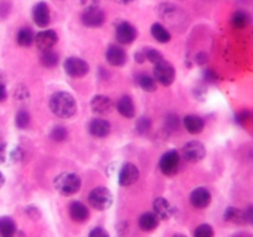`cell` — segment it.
I'll return each instance as SVG.
<instances>
[{
	"mask_svg": "<svg viewBox=\"0 0 253 237\" xmlns=\"http://www.w3.org/2000/svg\"><path fill=\"white\" fill-rule=\"evenodd\" d=\"M111 126L109 121L105 118H94L89 123V132L94 136V137L104 138L110 133Z\"/></svg>",
	"mask_w": 253,
	"mask_h": 237,
	"instance_id": "e0dca14e",
	"label": "cell"
},
{
	"mask_svg": "<svg viewBox=\"0 0 253 237\" xmlns=\"http://www.w3.org/2000/svg\"><path fill=\"white\" fill-rule=\"evenodd\" d=\"M4 183H5V177H4V174H2V173L0 172V188H1L2 185H4Z\"/></svg>",
	"mask_w": 253,
	"mask_h": 237,
	"instance_id": "c3c4849f",
	"label": "cell"
},
{
	"mask_svg": "<svg viewBox=\"0 0 253 237\" xmlns=\"http://www.w3.org/2000/svg\"><path fill=\"white\" fill-rule=\"evenodd\" d=\"M32 19L34 22L39 27H47L51 22V12H49V7L46 2L40 1L32 9Z\"/></svg>",
	"mask_w": 253,
	"mask_h": 237,
	"instance_id": "7c38bea8",
	"label": "cell"
},
{
	"mask_svg": "<svg viewBox=\"0 0 253 237\" xmlns=\"http://www.w3.org/2000/svg\"><path fill=\"white\" fill-rule=\"evenodd\" d=\"M58 59H59L58 54H57L54 51H52L51 48V49H46V51H42L40 62H41L42 66L46 67V68H53V67H56L57 64H58Z\"/></svg>",
	"mask_w": 253,
	"mask_h": 237,
	"instance_id": "484cf974",
	"label": "cell"
},
{
	"mask_svg": "<svg viewBox=\"0 0 253 237\" xmlns=\"http://www.w3.org/2000/svg\"><path fill=\"white\" fill-rule=\"evenodd\" d=\"M9 153H7L6 143H0V163H5L9 159Z\"/></svg>",
	"mask_w": 253,
	"mask_h": 237,
	"instance_id": "60d3db41",
	"label": "cell"
},
{
	"mask_svg": "<svg viewBox=\"0 0 253 237\" xmlns=\"http://www.w3.org/2000/svg\"><path fill=\"white\" fill-rule=\"evenodd\" d=\"M137 83L143 91L153 93V91L157 90V81L155 80L153 77L147 76V74H140L137 77Z\"/></svg>",
	"mask_w": 253,
	"mask_h": 237,
	"instance_id": "d4e9b609",
	"label": "cell"
},
{
	"mask_svg": "<svg viewBox=\"0 0 253 237\" xmlns=\"http://www.w3.org/2000/svg\"><path fill=\"white\" fill-rule=\"evenodd\" d=\"M197 62H198V63H199V64L207 63V62H208V56H207V54L203 53V52H202V53H199V54H198V56H197Z\"/></svg>",
	"mask_w": 253,
	"mask_h": 237,
	"instance_id": "ee69618b",
	"label": "cell"
},
{
	"mask_svg": "<svg viewBox=\"0 0 253 237\" xmlns=\"http://www.w3.org/2000/svg\"><path fill=\"white\" fill-rule=\"evenodd\" d=\"M182 156L187 162L198 163L207 156V148L199 141H190L182 148Z\"/></svg>",
	"mask_w": 253,
	"mask_h": 237,
	"instance_id": "5b68a950",
	"label": "cell"
},
{
	"mask_svg": "<svg viewBox=\"0 0 253 237\" xmlns=\"http://www.w3.org/2000/svg\"><path fill=\"white\" fill-rule=\"evenodd\" d=\"M15 98L19 99V100H27L29 99V90L25 85H19L15 89Z\"/></svg>",
	"mask_w": 253,
	"mask_h": 237,
	"instance_id": "d590c367",
	"label": "cell"
},
{
	"mask_svg": "<svg viewBox=\"0 0 253 237\" xmlns=\"http://www.w3.org/2000/svg\"><path fill=\"white\" fill-rule=\"evenodd\" d=\"M79 6L84 7V9H88V7L93 6H99V0H74Z\"/></svg>",
	"mask_w": 253,
	"mask_h": 237,
	"instance_id": "f35d334b",
	"label": "cell"
},
{
	"mask_svg": "<svg viewBox=\"0 0 253 237\" xmlns=\"http://www.w3.org/2000/svg\"><path fill=\"white\" fill-rule=\"evenodd\" d=\"M252 118V114L250 110H242L236 115V122L240 125H246Z\"/></svg>",
	"mask_w": 253,
	"mask_h": 237,
	"instance_id": "836d02e7",
	"label": "cell"
},
{
	"mask_svg": "<svg viewBox=\"0 0 253 237\" xmlns=\"http://www.w3.org/2000/svg\"><path fill=\"white\" fill-rule=\"evenodd\" d=\"M16 234V224L9 216L0 217V235L4 237H11Z\"/></svg>",
	"mask_w": 253,
	"mask_h": 237,
	"instance_id": "cb8c5ba5",
	"label": "cell"
},
{
	"mask_svg": "<svg viewBox=\"0 0 253 237\" xmlns=\"http://www.w3.org/2000/svg\"><path fill=\"white\" fill-rule=\"evenodd\" d=\"M105 21V14L99 6L84 9L82 14V22L88 27H99Z\"/></svg>",
	"mask_w": 253,
	"mask_h": 237,
	"instance_id": "30bf717a",
	"label": "cell"
},
{
	"mask_svg": "<svg viewBox=\"0 0 253 237\" xmlns=\"http://www.w3.org/2000/svg\"><path fill=\"white\" fill-rule=\"evenodd\" d=\"M151 35H152L153 39L157 42H160V43H167V42H169L170 39H172L169 31H168L163 25L158 24V22H156V24H153L152 26H151Z\"/></svg>",
	"mask_w": 253,
	"mask_h": 237,
	"instance_id": "603a6c76",
	"label": "cell"
},
{
	"mask_svg": "<svg viewBox=\"0 0 253 237\" xmlns=\"http://www.w3.org/2000/svg\"><path fill=\"white\" fill-rule=\"evenodd\" d=\"M6 86H5L4 81H0V101H4L6 99Z\"/></svg>",
	"mask_w": 253,
	"mask_h": 237,
	"instance_id": "b9f144b4",
	"label": "cell"
},
{
	"mask_svg": "<svg viewBox=\"0 0 253 237\" xmlns=\"http://www.w3.org/2000/svg\"><path fill=\"white\" fill-rule=\"evenodd\" d=\"M89 236L90 237H109L110 235H109L108 231H105L104 229H101V227H95V229H93L90 232H89Z\"/></svg>",
	"mask_w": 253,
	"mask_h": 237,
	"instance_id": "ab89813d",
	"label": "cell"
},
{
	"mask_svg": "<svg viewBox=\"0 0 253 237\" xmlns=\"http://www.w3.org/2000/svg\"><path fill=\"white\" fill-rule=\"evenodd\" d=\"M88 201L91 207L99 211H104V210H108L113 204V194L108 188L98 187L89 193Z\"/></svg>",
	"mask_w": 253,
	"mask_h": 237,
	"instance_id": "3957f363",
	"label": "cell"
},
{
	"mask_svg": "<svg viewBox=\"0 0 253 237\" xmlns=\"http://www.w3.org/2000/svg\"><path fill=\"white\" fill-rule=\"evenodd\" d=\"M245 212H246V216H247V220H249V224H252V222H253V209H252V206H250L249 210H247V211H245Z\"/></svg>",
	"mask_w": 253,
	"mask_h": 237,
	"instance_id": "f6af8a7d",
	"label": "cell"
},
{
	"mask_svg": "<svg viewBox=\"0 0 253 237\" xmlns=\"http://www.w3.org/2000/svg\"><path fill=\"white\" fill-rule=\"evenodd\" d=\"M67 136H68V131H67V128L63 127V126H57V127H54L51 132V137L53 138L54 141H58V142H62V141L66 140Z\"/></svg>",
	"mask_w": 253,
	"mask_h": 237,
	"instance_id": "1f68e13d",
	"label": "cell"
},
{
	"mask_svg": "<svg viewBox=\"0 0 253 237\" xmlns=\"http://www.w3.org/2000/svg\"><path fill=\"white\" fill-rule=\"evenodd\" d=\"M205 77H207L208 80H209V81H214V80H215V74H214V72L207 71V72H205Z\"/></svg>",
	"mask_w": 253,
	"mask_h": 237,
	"instance_id": "bcb514c9",
	"label": "cell"
},
{
	"mask_svg": "<svg viewBox=\"0 0 253 237\" xmlns=\"http://www.w3.org/2000/svg\"><path fill=\"white\" fill-rule=\"evenodd\" d=\"M153 210H155V214L157 215L160 220H168L170 217H173V215H175L177 209L175 206H173L167 199L165 198H157V199L153 201Z\"/></svg>",
	"mask_w": 253,
	"mask_h": 237,
	"instance_id": "9a60e30c",
	"label": "cell"
},
{
	"mask_svg": "<svg viewBox=\"0 0 253 237\" xmlns=\"http://www.w3.org/2000/svg\"><path fill=\"white\" fill-rule=\"evenodd\" d=\"M24 157V151L21 147H15L11 152L9 153V159L12 162H20Z\"/></svg>",
	"mask_w": 253,
	"mask_h": 237,
	"instance_id": "8d00e7d4",
	"label": "cell"
},
{
	"mask_svg": "<svg viewBox=\"0 0 253 237\" xmlns=\"http://www.w3.org/2000/svg\"><path fill=\"white\" fill-rule=\"evenodd\" d=\"M153 78L156 81L162 84L163 86L172 85L175 79V68L165 59L160 63L155 64L153 69Z\"/></svg>",
	"mask_w": 253,
	"mask_h": 237,
	"instance_id": "277c9868",
	"label": "cell"
},
{
	"mask_svg": "<svg viewBox=\"0 0 253 237\" xmlns=\"http://www.w3.org/2000/svg\"><path fill=\"white\" fill-rule=\"evenodd\" d=\"M151 128V121L150 118H141L140 120L137 121V123H136V131H137L140 135H145V133H147L148 131H150Z\"/></svg>",
	"mask_w": 253,
	"mask_h": 237,
	"instance_id": "d6a6232c",
	"label": "cell"
},
{
	"mask_svg": "<svg viewBox=\"0 0 253 237\" xmlns=\"http://www.w3.org/2000/svg\"><path fill=\"white\" fill-rule=\"evenodd\" d=\"M140 178V170L133 163H125L121 167L120 173H119V184L121 187H130L135 184Z\"/></svg>",
	"mask_w": 253,
	"mask_h": 237,
	"instance_id": "9c48e42d",
	"label": "cell"
},
{
	"mask_svg": "<svg viewBox=\"0 0 253 237\" xmlns=\"http://www.w3.org/2000/svg\"><path fill=\"white\" fill-rule=\"evenodd\" d=\"M53 187L59 194L64 197H71L79 192L82 187V179L76 173L64 172L54 178Z\"/></svg>",
	"mask_w": 253,
	"mask_h": 237,
	"instance_id": "7a4b0ae2",
	"label": "cell"
},
{
	"mask_svg": "<svg viewBox=\"0 0 253 237\" xmlns=\"http://www.w3.org/2000/svg\"><path fill=\"white\" fill-rule=\"evenodd\" d=\"M25 212H26V215L31 220H40V217H41V211H40L39 207L34 206V205L26 206V209H25Z\"/></svg>",
	"mask_w": 253,
	"mask_h": 237,
	"instance_id": "e575fe53",
	"label": "cell"
},
{
	"mask_svg": "<svg viewBox=\"0 0 253 237\" xmlns=\"http://www.w3.org/2000/svg\"><path fill=\"white\" fill-rule=\"evenodd\" d=\"M49 109L61 118H71L77 113V101L68 91H57L49 99Z\"/></svg>",
	"mask_w": 253,
	"mask_h": 237,
	"instance_id": "6da1fadb",
	"label": "cell"
},
{
	"mask_svg": "<svg viewBox=\"0 0 253 237\" xmlns=\"http://www.w3.org/2000/svg\"><path fill=\"white\" fill-rule=\"evenodd\" d=\"M135 59H136V62H137V63H143V62L146 61L145 51H143V48L140 49V51H138L137 53L135 54Z\"/></svg>",
	"mask_w": 253,
	"mask_h": 237,
	"instance_id": "7bdbcfd3",
	"label": "cell"
},
{
	"mask_svg": "<svg viewBox=\"0 0 253 237\" xmlns=\"http://www.w3.org/2000/svg\"><path fill=\"white\" fill-rule=\"evenodd\" d=\"M190 202L197 209H205L211 202V193L204 187H199L190 193Z\"/></svg>",
	"mask_w": 253,
	"mask_h": 237,
	"instance_id": "5bb4252c",
	"label": "cell"
},
{
	"mask_svg": "<svg viewBox=\"0 0 253 237\" xmlns=\"http://www.w3.org/2000/svg\"><path fill=\"white\" fill-rule=\"evenodd\" d=\"M15 123L20 130L29 127L30 125V114L26 110H20L15 116Z\"/></svg>",
	"mask_w": 253,
	"mask_h": 237,
	"instance_id": "f1b7e54d",
	"label": "cell"
},
{
	"mask_svg": "<svg viewBox=\"0 0 253 237\" xmlns=\"http://www.w3.org/2000/svg\"><path fill=\"white\" fill-rule=\"evenodd\" d=\"M160 225V219L155 212H145L138 219V226L142 231L151 232L156 230Z\"/></svg>",
	"mask_w": 253,
	"mask_h": 237,
	"instance_id": "44dd1931",
	"label": "cell"
},
{
	"mask_svg": "<svg viewBox=\"0 0 253 237\" xmlns=\"http://www.w3.org/2000/svg\"><path fill=\"white\" fill-rule=\"evenodd\" d=\"M64 72L73 78H82L89 73V64L79 57H68L63 63Z\"/></svg>",
	"mask_w": 253,
	"mask_h": 237,
	"instance_id": "8992f818",
	"label": "cell"
},
{
	"mask_svg": "<svg viewBox=\"0 0 253 237\" xmlns=\"http://www.w3.org/2000/svg\"><path fill=\"white\" fill-rule=\"evenodd\" d=\"M111 1H115V2H118V4H121V5H126V4H130V2L135 1V0H111Z\"/></svg>",
	"mask_w": 253,
	"mask_h": 237,
	"instance_id": "7dc6e473",
	"label": "cell"
},
{
	"mask_svg": "<svg viewBox=\"0 0 253 237\" xmlns=\"http://www.w3.org/2000/svg\"><path fill=\"white\" fill-rule=\"evenodd\" d=\"M34 40H35V34L32 32L31 29H29V27L21 29L19 32H17L16 41L21 47L31 46V44L34 43Z\"/></svg>",
	"mask_w": 253,
	"mask_h": 237,
	"instance_id": "4316f807",
	"label": "cell"
},
{
	"mask_svg": "<svg viewBox=\"0 0 253 237\" xmlns=\"http://www.w3.org/2000/svg\"><path fill=\"white\" fill-rule=\"evenodd\" d=\"M116 109H118L119 114L126 118H133L136 115L135 104H133L131 96L128 95L121 96V98L119 99L118 104H116Z\"/></svg>",
	"mask_w": 253,
	"mask_h": 237,
	"instance_id": "d6986e66",
	"label": "cell"
},
{
	"mask_svg": "<svg viewBox=\"0 0 253 237\" xmlns=\"http://www.w3.org/2000/svg\"><path fill=\"white\" fill-rule=\"evenodd\" d=\"M180 165V155L178 151H168L161 157L160 168L165 175H174Z\"/></svg>",
	"mask_w": 253,
	"mask_h": 237,
	"instance_id": "52a82bcc",
	"label": "cell"
},
{
	"mask_svg": "<svg viewBox=\"0 0 253 237\" xmlns=\"http://www.w3.org/2000/svg\"><path fill=\"white\" fill-rule=\"evenodd\" d=\"M194 236L197 237H211L214 236V230H212L211 225L209 224H202L197 227L194 231Z\"/></svg>",
	"mask_w": 253,
	"mask_h": 237,
	"instance_id": "4dcf8cb0",
	"label": "cell"
},
{
	"mask_svg": "<svg viewBox=\"0 0 253 237\" xmlns=\"http://www.w3.org/2000/svg\"><path fill=\"white\" fill-rule=\"evenodd\" d=\"M106 61L113 67H123L127 61V54L121 47L110 46L106 51Z\"/></svg>",
	"mask_w": 253,
	"mask_h": 237,
	"instance_id": "2e32d148",
	"label": "cell"
},
{
	"mask_svg": "<svg viewBox=\"0 0 253 237\" xmlns=\"http://www.w3.org/2000/svg\"><path fill=\"white\" fill-rule=\"evenodd\" d=\"M224 220L227 222H231L235 225H247L249 220H247L246 212L242 210L237 209V207L229 206L224 212Z\"/></svg>",
	"mask_w": 253,
	"mask_h": 237,
	"instance_id": "ffe728a7",
	"label": "cell"
},
{
	"mask_svg": "<svg viewBox=\"0 0 253 237\" xmlns=\"http://www.w3.org/2000/svg\"><path fill=\"white\" fill-rule=\"evenodd\" d=\"M185 130L192 135H198L204 130V121L198 115H187L183 120Z\"/></svg>",
	"mask_w": 253,
	"mask_h": 237,
	"instance_id": "7402d4cb",
	"label": "cell"
},
{
	"mask_svg": "<svg viewBox=\"0 0 253 237\" xmlns=\"http://www.w3.org/2000/svg\"><path fill=\"white\" fill-rule=\"evenodd\" d=\"M89 210L83 202L81 201H73L71 205H69V216L73 221L79 222H85L88 221L89 219Z\"/></svg>",
	"mask_w": 253,
	"mask_h": 237,
	"instance_id": "ac0fdd59",
	"label": "cell"
},
{
	"mask_svg": "<svg viewBox=\"0 0 253 237\" xmlns=\"http://www.w3.org/2000/svg\"><path fill=\"white\" fill-rule=\"evenodd\" d=\"M90 109L94 114L100 116L109 115L114 110V103L106 95H95L90 100Z\"/></svg>",
	"mask_w": 253,
	"mask_h": 237,
	"instance_id": "8fae6325",
	"label": "cell"
},
{
	"mask_svg": "<svg viewBox=\"0 0 253 237\" xmlns=\"http://www.w3.org/2000/svg\"><path fill=\"white\" fill-rule=\"evenodd\" d=\"M34 42L36 43L37 48L41 51H46V49L53 48L54 44L58 42V35L53 30H44L35 36Z\"/></svg>",
	"mask_w": 253,
	"mask_h": 237,
	"instance_id": "4fadbf2b",
	"label": "cell"
},
{
	"mask_svg": "<svg viewBox=\"0 0 253 237\" xmlns=\"http://www.w3.org/2000/svg\"><path fill=\"white\" fill-rule=\"evenodd\" d=\"M250 20H251L250 19V15L246 11H244V10H240V11H236L232 15L231 24L236 29H244V27H246L250 24Z\"/></svg>",
	"mask_w": 253,
	"mask_h": 237,
	"instance_id": "83f0119b",
	"label": "cell"
},
{
	"mask_svg": "<svg viewBox=\"0 0 253 237\" xmlns=\"http://www.w3.org/2000/svg\"><path fill=\"white\" fill-rule=\"evenodd\" d=\"M166 123H167V127L169 128V130H177L178 126H179V120H178V116L170 114V115H168L167 118H166Z\"/></svg>",
	"mask_w": 253,
	"mask_h": 237,
	"instance_id": "74e56055",
	"label": "cell"
},
{
	"mask_svg": "<svg viewBox=\"0 0 253 237\" xmlns=\"http://www.w3.org/2000/svg\"><path fill=\"white\" fill-rule=\"evenodd\" d=\"M145 51V58L146 61L151 62L153 64H157L160 62L165 61V57L162 56L161 52H158L157 49H153V48H143Z\"/></svg>",
	"mask_w": 253,
	"mask_h": 237,
	"instance_id": "f546056e",
	"label": "cell"
},
{
	"mask_svg": "<svg viewBox=\"0 0 253 237\" xmlns=\"http://www.w3.org/2000/svg\"><path fill=\"white\" fill-rule=\"evenodd\" d=\"M115 36L119 43L121 44H130L137 37V30L135 26L127 21H121L116 25Z\"/></svg>",
	"mask_w": 253,
	"mask_h": 237,
	"instance_id": "ba28073f",
	"label": "cell"
}]
</instances>
